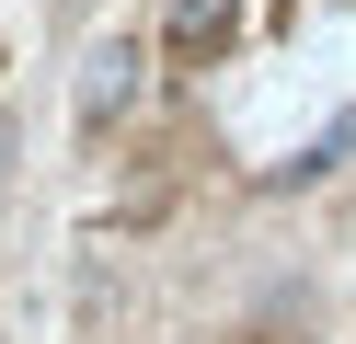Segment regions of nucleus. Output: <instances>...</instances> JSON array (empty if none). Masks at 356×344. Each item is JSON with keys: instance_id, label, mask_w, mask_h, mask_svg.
<instances>
[{"instance_id": "nucleus-1", "label": "nucleus", "mask_w": 356, "mask_h": 344, "mask_svg": "<svg viewBox=\"0 0 356 344\" xmlns=\"http://www.w3.org/2000/svg\"><path fill=\"white\" fill-rule=\"evenodd\" d=\"M127 104H138V46H127V35H104L92 58H81V126H115Z\"/></svg>"}, {"instance_id": "nucleus-2", "label": "nucleus", "mask_w": 356, "mask_h": 344, "mask_svg": "<svg viewBox=\"0 0 356 344\" xmlns=\"http://www.w3.org/2000/svg\"><path fill=\"white\" fill-rule=\"evenodd\" d=\"M218 12H230V0H172V35H207Z\"/></svg>"}, {"instance_id": "nucleus-3", "label": "nucleus", "mask_w": 356, "mask_h": 344, "mask_svg": "<svg viewBox=\"0 0 356 344\" xmlns=\"http://www.w3.org/2000/svg\"><path fill=\"white\" fill-rule=\"evenodd\" d=\"M0 172H12V115H0Z\"/></svg>"}]
</instances>
